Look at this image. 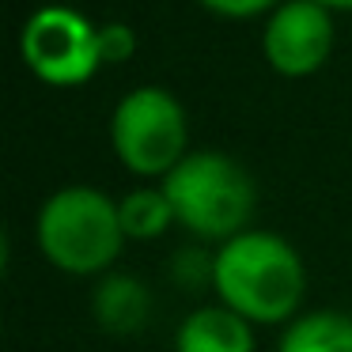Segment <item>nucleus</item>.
Here are the masks:
<instances>
[{
	"instance_id": "nucleus-1",
	"label": "nucleus",
	"mask_w": 352,
	"mask_h": 352,
	"mask_svg": "<svg viewBox=\"0 0 352 352\" xmlns=\"http://www.w3.org/2000/svg\"><path fill=\"white\" fill-rule=\"evenodd\" d=\"M212 292L250 326H288L307 299L303 254L276 231L246 228L212 250Z\"/></svg>"
},
{
	"instance_id": "nucleus-2",
	"label": "nucleus",
	"mask_w": 352,
	"mask_h": 352,
	"mask_svg": "<svg viewBox=\"0 0 352 352\" xmlns=\"http://www.w3.org/2000/svg\"><path fill=\"white\" fill-rule=\"evenodd\" d=\"M34 243L42 258L69 276H107L125 250L118 201L99 186H61L38 208Z\"/></svg>"
},
{
	"instance_id": "nucleus-3",
	"label": "nucleus",
	"mask_w": 352,
	"mask_h": 352,
	"mask_svg": "<svg viewBox=\"0 0 352 352\" xmlns=\"http://www.w3.org/2000/svg\"><path fill=\"white\" fill-rule=\"evenodd\" d=\"M160 186L170 197L178 228L201 243L220 246L243 235L258 208L250 170L228 152H190Z\"/></svg>"
},
{
	"instance_id": "nucleus-4",
	"label": "nucleus",
	"mask_w": 352,
	"mask_h": 352,
	"mask_svg": "<svg viewBox=\"0 0 352 352\" xmlns=\"http://www.w3.org/2000/svg\"><path fill=\"white\" fill-rule=\"evenodd\" d=\"M110 148L137 178H167L190 155L186 110L167 87H133L110 114Z\"/></svg>"
},
{
	"instance_id": "nucleus-5",
	"label": "nucleus",
	"mask_w": 352,
	"mask_h": 352,
	"mask_svg": "<svg viewBox=\"0 0 352 352\" xmlns=\"http://www.w3.org/2000/svg\"><path fill=\"white\" fill-rule=\"evenodd\" d=\"M23 65L50 87H80L102 69L99 27L72 8L50 4L23 23L19 34Z\"/></svg>"
},
{
	"instance_id": "nucleus-6",
	"label": "nucleus",
	"mask_w": 352,
	"mask_h": 352,
	"mask_svg": "<svg viewBox=\"0 0 352 352\" xmlns=\"http://www.w3.org/2000/svg\"><path fill=\"white\" fill-rule=\"evenodd\" d=\"M261 54L280 76H311L333 54V16L314 0H284L261 31Z\"/></svg>"
},
{
	"instance_id": "nucleus-7",
	"label": "nucleus",
	"mask_w": 352,
	"mask_h": 352,
	"mask_svg": "<svg viewBox=\"0 0 352 352\" xmlns=\"http://www.w3.org/2000/svg\"><path fill=\"white\" fill-rule=\"evenodd\" d=\"M95 326L110 337H133L152 318V288L133 273H107L91 292Z\"/></svg>"
},
{
	"instance_id": "nucleus-8",
	"label": "nucleus",
	"mask_w": 352,
	"mask_h": 352,
	"mask_svg": "<svg viewBox=\"0 0 352 352\" xmlns=\"http://www.w3.org/2000/svg\"><path fill=\"white\" fill-rule=\"evenodd\" d=\"M175 352H258V341L246 318L223 303H205L178 322Z\"/></svg>"
},
{
	"instance_id": "nucleus-9",
	"label": "nucleus",
	"mask_w": 352,
	"mask_h": 352,
	"mask_svg": "<svg viewBox=\"0 0 352 352\" xmlns=\"http://www.w3.org/2000/svg\"><path fill=\"white\" fill-rule=\"evenodd\" d=\"M276 352H352V314L344 311H303L284 326Z\"/></svg>"
},
{
	"instance_id": "nucleus-10",
	"label": "nucleus",
	"mask_w": 352,
	"mask_h": 352,
	"mask_svg": "<svg viewBox=\"0 0 352 352\" xmlns=\"http://www.w3.org/2000/svg\"><path fill=\"white\" fill-rule=\"evenodd\" d=\"M118 216H122L125 239H137V243L167 235V231L178 223L175 208H170V197L163 193V186H137V190H129L122 201H118Z\"/></svg>"
},
{
	"instance_id": "nucleus-11",
	"label": "nucleus",
	"mask_w": 352,
	"mask_h": 352,
	"mask_svg": "<svg viewBox=\"0 0 352 352\" xmlns=\"http://www.w3.org/2000/svg\"><path fill=\"white\" fill-rule=\"evenodd\" d=\"M137 54V34L129 23H102L99 27V57L102 65H125Z\"/></svg>"
},
{
	"instance_id": "nucleus-12",
	"label": "nucleus",
	"mask_w": 352,
	"mask_h": 352,
	"mask_svg": "<svg viewBox=\"0 0 352 352\" xmlns=\"http://www.w3.org/2000/svg\"><path fill=\"white\" fill-rule=\"evenodd\" d=\"M208 12L216 16H228V19H246V16H261L276 4V0H201Z\"/></svg>"
},
{
	"instance_id": "nucleus-13",
	"label": "nucleus",
	"mask_w": 352,
	"mask_h": 352,
	"mask_svg": "<svg viewBox=\"0 0 352 352\" xmlns=\"http://www.w3.org/2000/svg\"><path fill=\"white\" fill-rule=\"evenodd\" d=\"M314 4H322L329 12H352V0H314Z\"/></svg>"
}]
</instances>
